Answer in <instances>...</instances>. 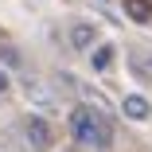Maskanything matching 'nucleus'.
<instances>
[{
    "label": "nucleus",
    "instance_id": "obj_1",
    "mask_svg": "<svg viewBox=\"0 0 152 152\" xmlns=\"http://www.w3.org/2000/svg\"><path fill=\"white\" fill-rule=\"evenodd\" d=\"M70 133L82 144H90V148H109L113 144V125H109L94 105H78L70 113Z\"/></svg>",
    "mask_w": 152,
    "mask_h": 152
},
{
    "label": "nucleus",
    "instance_id": "obj_2",
    "mask_svg": "<svg viewBox=\"0 0 152 152\" xmlns=\"http://www.w3.org/2000/svg\"><path fill=\"white\" fill-rule=\"evenodd\" d=\"M23 137H27V144H31L35 152H47L55 144V133H51V125H47L43 117H27L23 121Z\"/></svg>",
    "mask_w": 152,
    "mask_h": 152
},
{
    "label": "nucleus",
    "instance_id": "obj_3",
    "mask_svg": "<svg viewBox=\"0 0 152 152\" xmlns=\"http://www.w3.org/2000/svg\"><path fill=\"white\" fill-rule=\"evenodd\" d=\"M94 35H98L94 23H74V27H70V43H74V47H94Z\"/></svg>",
    "mask_w": 152,
    "mask_h": 152
},
{
    "label": "nucleus",
    "instance_id": "obj_4",
    "mask_svg": "<svg viewBox=\"0 0 152 152\" xmlns=\"http://www.w3.org/2000/svg\"><path fill=\"white\" fill-rule=\"evenodd\" d=\"M148 113H152V109H148V102H144L140 94H129V98H125V117H133V121H144Z\"/></svg>",
    "mask_w": 152,
    "mask_h": 152
},
{
    "label": "nucleus",
    "instance_id": "obj_5",
    "mask_svg": "<svg viewBox=\"0 0 152 152\" xmlns=\"http://www.w3.org/2000/svg\"><path fill=\"white\" fill-rule=\"evenodd\" d=\"M125 12H129L137 23H148V20H152V0H125Z\"/></svg>",
    "mask_w": 152,
    "mask_h": 152
},
{
    "label": "nucleus",
    "instance_id": "obj_6",
    "mask_svg": "<svg viewBox=\"0 0 152 152\" xmlns=\"http://www.w3.org/2000/svg\"><path fill=\"white\" fill-rule=\"evenodd\" d=\"M109 63H113V47L109 43H102V47L90 51V66H94V70H109Z\"/></svg>",
    "mask_w": 152,
    "mask_h": 152
},
{
    "label": "nucleus",
    "instance_id": "obj_7",
    "mask_svg": "<svg viewBox=\"0 0 152 152\" xmlns=\"http://www.w3.org/2000/svg\"><path fill=\"white\" fill-rule=\"evenodd\" d=\"M0 63H4V66H20V51L16 47H4V51H0Z\"/></svg>",
    "mask_w": 152,
    "mask_h": 152
},
{
    "label": "nucleus",
    "instance_id": "obj_8",
    "mask_svg": "<svg viewBox=\"0 0 152 152\" xmlns=\"http://www.w3.org/2000/svg\"><path fill=\"white\" fill-rule=\"evenodd\" d=\"M4 90H8V74L0 70V94H4Z\"/></svg>",
    "mask_w": 152,
    "mask_h": 152
}]
</instances>
